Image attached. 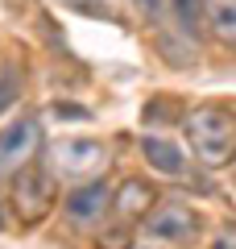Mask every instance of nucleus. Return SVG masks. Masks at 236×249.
<instances>
[{
  "label": "nucleus",
  "mask_w": 236,
  "mask_h": 249,
  "mask_svg": "<svg viewBox=\"0 0 236 249\" xmlns=\"http://www.w3.org/2000/svg\"><path fill=\"white\" fill-rule=\"evenodd\" d=\"M70 9H79V13H91V17H104V0H67Z\"/></svg>",
  "instance_id": "obj_12"
},
{
  "label": "nucleus",
  "mask_w": 236,
  "mask_h": 249,
  "mask_svg": "<svg viewBox=\"0 0 236 249\" xmlns=\"http://www.w3.org/2000/svg\"><path fill=\"white\" fill-rule=\"evenodd\" d=\"M219 37H236V0H199Z\"/></svg>",
  "instance_id": "obj_9"
},
{
  "label": "nucleus",
  "mask_w": 236,
  "mask_h": 249,
  "mask_svg": "<svg viewBox=\"0 0 236 249\" xmlns=\"http://www.w3.org/2000/svg\"><path fill=\"white\" fill-rule=\"evenodd\" d=\"M104 166V145L100 142H58L54 145V170L62 175H91Z\"/></svg>",
  "instance_id": "obj_3"
},
{
  "label": "nucleus",
  "mask_w": 236,
  "mask_h": 249,
  "mask_svg": "<svg viewBox=\"0 0 236 249\" xmlns=\"http://www.w3.org/2000/svg\"><path fill=\"white\" fill-rule=\"evenodd\" d=\"M37 145H42V124H37L34 116L9 124V129L0 133V178L21 175V170L29 166V158H34Z\"/></svg>",
  "instance_id": "obj_2"
},
{
  "label": "nucleus",
  "mask_w": 236,
  "mask_h": 249,
  "mask_svg": "<svg viewBox=\"0 0 236 249\" xmlns=\"http://www.w3.org/2000/svg\"><path fill=\"white\" fill-rule=\"evenodd\" d=\"M13 100H17V75H4V71H0V112H4Z\"/></svg>",
  "instance_id": "obj_11"
},
{
  "label": "nucleus",
  "mask_w": 236,
  "mask_h": 249,
  "mask_svg": "<svg viewBox=\"0 0 236 249\" xmlns=\"http://www.w3.org/2000/svg\"><path fill=\"white\" fill-rule=\"evenodd\" d=\"M232 245H236V232L224 229V232H219V241H216V249H232Z\"/></svg>",
  "instance_id": "obj_14"
},
{
  "label": "nucleus",
  "mask_w": 236,
  "mask_h": 249,
  "mask_svg": "<svg viewBox=\"0 0 236 249\" xmlns=\"http://www.w3.org/2000/svg\"><path fill=\"white\" fill-rule=\"evenodd\" d=\"M186 133H191V145L207 166H224L232 158V137L236 124L228 108H199V112L186 116Z\"/></svg>",
  "instance_id": "obj_1"
},
{
  "label": "nucleus",
  "mask_w": 236,
  "mask_h": 249,
  "mask_svg": "<svg viewBox=\"0 0 236 249\" xmlns=\"http://www.w3.org/2000/svg\"><path fill=\"white\" fill-rule=\"evenodd\" d=\"M166 4L174 9L178 25H183L186 34H199V25H203V4L199 0H166Z\"/></svg>",
  "instance_id": "obj_10"
},
{
  "label": "nucleus",
  "mask_w": 236,
  "mask_h": 249,
  "mask_svg": "<svg viewBox=\"0 0 236 249\" xmlns=\"http://www.w3.org/2000/svg\"><path fill=\"white\" fill-rule=\"evenodd\" d=\"M108 199H112V191L104 183H83L67 196V216L70 220H96V216H104Z\"/></svg>",
  "instance_id": "obj_6"
},
{
  "label": "nucleus",
  "mask_w": 236,
  "mask_h": 249,
  "mask_svg": "<svg viewBox=\"0 0 236 249\" xmlns=\"http://www.w3.org/2000/svg\"><path fill=\"white\" fill-rule=\"evenodd\" d=\"M149 208H153V187H145V183H124L120 187V196H116V212H120L124 220L149 212Z\"/></svg>",
  "instance_id": "obj_8"
},
{
  "label": "nucleus",
  "mask_w": 236,
  "mask_h": 249,
  "mask_svg": "<svg viewBox=\"0 0 236 249\" xmlns=\"http://www.w3.org/2000/svg\"><path fill=\"white\" fill-rule=\"evenodd\" d=\"M141 154H145L149 166L162 170V175H183V154H178V145H174V142L145 137V142H141Z\"/></svg>",
  "instance_id": "obj_7"
},
{
  "label": "nucleus",
  "mask_w": 236,
  "mask_h": 249,
  "mask_svg": "<svg viewBox=\"0 0 236 249\" xmlns=\"http://www.w3.org/2000/svg\"><path fill=\"white\" fill-rule=\"evenodd\" d=\"M195 212L186 204H166V208H157L153 216H149V237L157 241H191L195 237Z\"/></svg>",
  "instance_id": "obj_4"
},
{
  "label": "nucleus",
  "mask_w": 236,
  "mask_h": 249,
  "mask_svg": "<svg viewBox=\"0 0 236 249\" xmlns=\"http://www.w3.org/2000/svg\"><path fill=\"white\" fill-rule=\"evenodd\" d=\"M13 204H17V212L25 216V220H37V216L46 212V204H50V178L37 175V170H25V175L17 178Z\"/></svg>",
  "instance_id": "obj_5"
},
{
  "label": "nucleus",
  "mask_w": 236,
  "mask_h": 249,
  "mask_svg": "<svg viewBox=\"0 0 236 249\" xmlns=\"http://www.w3.org/2000/svg\"><path fill=\"white\" fill-rule=\"evenodd\" d=\"M133 4H137L145 17H162V4H166V0H133Z\"/></svg>",
  "instance_id": "obj_13"
}]
</instances>
